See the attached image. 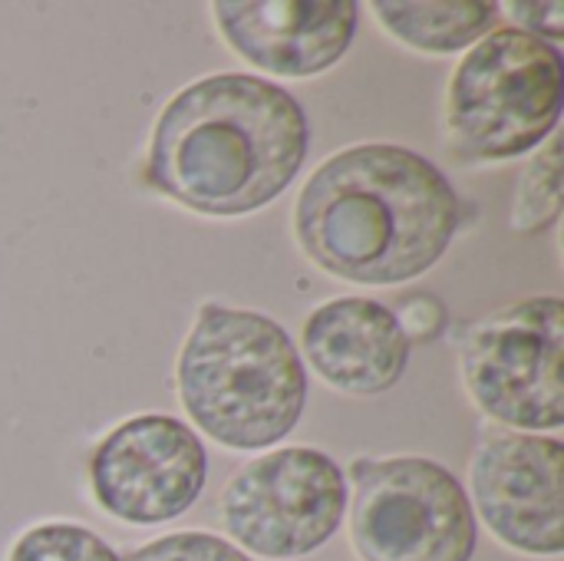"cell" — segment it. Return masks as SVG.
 <instances>
[{
    "label": "cell",
    "instance_id": "5bb4252c",
    "mask_svg": "<svg viewBox=\"0 0 564 561\" xmlns=\"http://www.w3.org/2000/svg\"><path fill=\"white\" fill-rule=\"evenodd\" d=\"M7 561H122L93 529L76 522H40L26 529Z\"/></svg>",
    "mask_w": 564,
    "mask_h": 561
},
{
    "label": "cell",
    "instance_id": "7a4b0ae2",
    "mask_svg": "<svg viewBox=\"0 0 564 561\" xmlns=\"http://www.w3.org/2000/svg\"><path fill=\"white\" fill-rule=\"evenodd\" d=\"M311 122L297 96L254 73H212L155 116L142 185L205 218H241L281 198L304 169Z\"/></svg>",
    "mask_w": 564,
    "mask_h": 561
},
{
    "label": "cell",
    "instance_id": "9c48e42d",
    "mask_svg": "<svg viewBox=\"0 0 564 561\" xmlns=\"http://www.w3.org/2000/svg\"><path fill=\"white\" fill-rule=\"evenodd\" d=\"M564 446L555 436L489 427L469 460V506L512 552H564Z\"/></svg>",
    "mask_w": 564,
    "mask_h": 561
},
{
    "label": "cell",
    "instance_id": "4fadbf2b",
    "mask_svg": "<svg viewBox=\"0 0 564 561\" xmlns=\"http://www.w3.org/2000/svg\"><path fill=\"white\" fill-rule=\"evenodd\" d=\"M562 208V139L552 136L545 145L535 149V155L529 159V165L519 175L516 205H512L509 225L519 235L549 231L552 225H558Z\"/></svg>",
    "mask_w": 564,
    "mask_h": 561
},
{
    "label": "cell",
    "instance_id": "30bf717a",
    "mask_svg": "<svg viewBox=\"0 0 564 561\" xmlns=\"http://www.w3.org/2000/svg\"><path fill=\"white\" fill-rule=\"evenodd\" d=\"M212 17L225 43L248 66L271 76L311 79L344 60L357 36L354 0H215Z\"/></svg>",
    "mask_w": 564,
    "mask_h": 561
},
{
    "label": "cell",
    "instance_id": "52a82bcc",
    "mask_svg": "<svg viewBox=\"0 0 564 561\" xmlns=\"http://www.w3.org/2000/svg\"><path fill=\"white\" fill-rule=\"evenodd\" d=\"M344 516L347 476L334 456L311 446H284L245 463L218 499L231 546L271 561L321 552Z\"/></svg>",
    "mask_w": 564,
    "mask_h": 561
},
{
    "label": "cell",
    "instance_id": "8992f818",
    "mask_svg": "<svg viewBox=\"0 0 564 561\" xmlns=\"http://www.w3.org/2000/svg\"><path fill=\"white\" fill-rule=\"evenodd\" d=\"M564 301L555 294L512 301L459 337L469 400L496 427L552 436L564 427Z\"/></svg>",
    "mask_w": 564,
    "mask_h": 561
},
{
    "label": "cell",
    "instance_id": "8fae6325",
    "mask_svg": "<svg viewBox=\"0 0 564 561\" xmlns=\"http://www.w3.org/2000/svg\"><path fill=\"white\" fill-rule=\"evenodd\" d=\"M304 364L334 390L380 397L393 390L410 364V341L397 311L373 298H330L317 304L301 331Z\"/></svg>",
    "mask_w": 564,
    "mask_h": 561
},
{
    "label": "cell",
    "instance_id": "6da1fadb",
    "mask_svg": "<svg viewBox=\"0 0 564 561\" xmlns=\"http://www.w3.org/2000/svg\"><path fill=\"white\" fill-rule=\"evenodd\" d=\"M463 228L449 175L416 149L360 142L327 155L294 202V241L324 274L397 288L433 271Z\"/></svg>",
    "mask_w": 564,
    "mask_h": 561
},
{
    "label": "cell",
    "instance_id": "9a60e30c",
    "mask_svg": "<svg viewBox=\"0 0 564 561\" xmlns=\"http://www.w3.org/2000/svg\"><path fill=\"white\" fill-rule=\"evenodd\" d=\"M122 561H251L238 546L212 532H172L132 549Z\"/></svg>",
    "mask_w": 564,
    "mask_h": 561
},
{
    "label": "cell",
    "instance_id": "7c38bea8",
    "mask_svg": "<svg viewBox=\"0 0 564 561\" xmlns=\"http://www.w3.org/2000/svg\"><path fill=\"white\" fill-rule=\"evenodd\" d=\"M370 10L397 43L430 56L466 53L499 20L496 0H373Z\"/></svg>",
    "mask_w": 564,
    "mask_h": 561
},
{
    "label": "cell",
    "instance_id": "3957f363",
    "mask_svg": "<svg viewBox=\"0 0 564 561\" xmlns=\"http://www.w3.org/2000/svg\"><path fill=\"white\" fill-rule=\"evenodd\" d=\"M175 390L208 440L235 453H258L288 440L301 423L307 367L284 324L208 301L178 350Z\"/></svg>",
    "mask_w": 564,
    "mask_h": 561
},
{
    "label": "cell",
    "instance_id": "e0dca14e",
    "mask_svg": "<svg viewBox=\"0 0 564 561\" xmlns=\"http://www.w3.org/2000/svg\"><path fill=\"white\" fill-rule=\"evenodd\" d=\"M406 341H426V337H436L446 324V308L440 298L433 294H410L403 304H400V314H397Z\"/></svg>",
    "mask_w": 564,
    "mask_h": 561
},
{
    "label": "cell",
    "instance_id": "277c9868",
    "mask_svg": "<svg viewBox=\"0 0 564 561\" xmlns=\"http://www.w3.org/2000/svg\"><path fill=\"white\" fill-rule=\"evenodd\" d=\"M564 56L519 26L489 30L446 83L443 139L456 162L492 165L545 145L562 119Z\"/></svg>",
    "mask_w": 564,
    "mask_h": 561
},
{
    "label": "cell",
    "instance_id": "5b68a950",
    "mask_svg": "<svg viewBox=\"0 0 564 561\" xmlns=\"http://www.w3.org/2000/svg\"><path fill=\"white\" fill-rule=\"evenodd\" d=\"M360 561H473L479 526L463 483L426 456H360L347 486Z\"/></svg>",
    "mask_w": 564,
    "mask_h": 561
},
{
    "label": "cell",
    "instance_id": "ba28073f",
    "mask_svg": "<svg viewBox=\"0 0 564 561\" xmlns=\"http://www.w3.org/2000/svg\"><path fill=\"white\" fill-rule=\"evenodd\" d=\"M208 483V453L195 430L169 413H142L109 430L89 453L96 506L126 526L185 516Z\"/></svg>",
    "mask_w": 564,
    "mask_h": 561
},
{
    "label": "cell",
    "instance_id": "2e32d148",
    "mask_svg": "<svg viewBox=\"0 0 564 561\" xmlns=\"http://www.w3.org/2000/svg\"><path fill=\"white\" fill-rule=\"evenodd\" d=\"M499 10L512 13L516 26L539 36V40H549V43L558 46V40L564 36L562 3H522V0H512V3H499Z\"/></svg>",
    "mask_w": 564,
    "mask_h": 561
}]
</instances>
